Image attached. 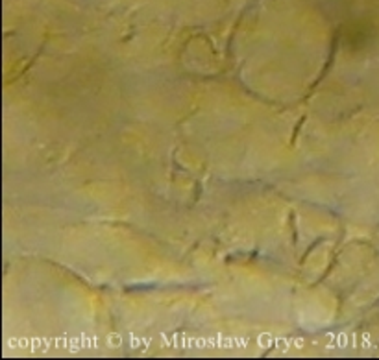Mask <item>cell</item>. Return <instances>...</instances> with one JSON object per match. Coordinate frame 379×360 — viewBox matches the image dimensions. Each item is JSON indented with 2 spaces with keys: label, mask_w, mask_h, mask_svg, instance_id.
<instances>
[{
  "label": "cell",
  "mask_w": 379,
  "mask_h": 360,
  "mask_svg": "<svg viewBox=\"0 0 379 360\" xmlns=\"http://www.w3.org/2000/svg\"><path fill=\"white\" fill-rule=\"evenodd\" d=\"M346 338H348V336L344 334V332H340V334H339V347H342V349L346 347Z\"/></svg>",
  "instance_id": "1"
}]
</instances>
